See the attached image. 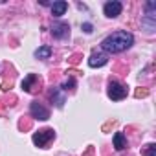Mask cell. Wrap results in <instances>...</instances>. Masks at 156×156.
Instances as JSON below:
<instances>
[{
  "instance_id": "cell-1",
  "label": "cell",
  "mask_w": 156,
  "mask_h": 156,
  "mask_svg": "<svg viewBox=\"0 0 156 156\" xmlns=\"http://www.w3.org/2000/svg\"><path fill=\"white\" fill-rule=\"evenodd\" d=\"M132 42H134L132 33H129V31H114V33H110L108 37L103 39L101 48L105 51H108V53H121V51L129 50L132 46Z\"/></svg>"
},
{
  "instance_id": "cell-2",
  "label": "cell",
  "mask_w": 156,
  "mask_h": 156,
  "mask_svg": "<svg viewBox=\"0 0 156 156\" xmlns=\"http://www.w3.org/2000/svg\"><path fill=\"white\" fill-rule=\"evenodd\" d=\"M53 138H55V130L53 129H42V130H37L33 134V143L37 147H46Z\"/></svg>"
},
{
  "instance_id": "cell-3",
  "label": "cell",
  "mask_w": 156,
  "mask_h": 156,
  "mask_svg": "<svg viewBox=\"0 0 156 156\" xmlns=\"http://www.w3.org/2000/svg\"><path fill=\"white\" fill-rule=\"evenodd\" d=\"M107 94H108L110 99H114V101H121L123 98H127V88H125L123 85L116 83V81H110V83H108V90H107Z\"/></svg>"
},
{
  "instance_id": "cell-4",
  "label": "cell",
  "mask_w": 156,
  "mask_h": 156,
  "mask_svg": "<svg viewBox=\"0 0 156 156\" xmlns=\"http://www.w3.org/2000/svg\"><path fill=\"white\" fill-rule=\"evenodd\" d=\"M30 112H31V116H33L35 119H42V121H46V119L50 118V110H48L42 103H39V101H31V105H30Z\"/></svg>"
},
{
  "instance_id": "cell-5",
  "label": "cell",
  "mask_w": 156,
  "mask_h": 156,
  "mask_svg": "<svg viewBox=\"0 0 156 156\" xmlns=\"http://www.w3.org/2000/svg\"><path fill=\"white\" fill-rule=\"evenodd\" d=\"M121 9H123V6H121V2H118V0H110V2H107L103 6V11H105V15L108 19H116L118 15H121Z\"/></svg>"
},
{
  "instance_id": "cell-6",
  "label": "cell",
  "mask_w": 156,
  "mask_h": 156,
  "mask_svg": "<svg viewBox=\"0 0 156 156\" xmlns=\"http://www.w3.org/2000/svg\"><path fill=\"white\" fill-rule=\"evenodd\" d=\"M33 85H42V79L37 75V73H30V75H26L24 77V81H22V90L24 92H33L35 90V87Z\"/></svg>"
},
{
  "instance_id": "cell-7",
  "label": "cell",
  "mask_w": 156,
  "mask_h": 156,
  "mask_svg": "<svg viewBox=\"0 0 156 156\" xmlns=\"http://www.w3.org/2000/svg\"><path fill=\"white\" fill-rule=\"evenodd\" d=\"M51 35H53L55 39H66V37L70 35V26H68V22H55V24L51 26Z\"/></svg>"
},
{
  "instance_id": "cell-8",
  "label": "cell",
  "mask_w": 156,
  "mask_h": 156,
  "mask_svg": "<svg viewBox=\"0 0 156 156\" xmlns=\"http://www.w3.org/2000/svg\"><path fill=\"white\" fill-rule=\"evenodd\" d=\"M50 99H51V103H53L57 108H62L64 103H66L64 90H62V88H51V90H50Z\"/></svg>"
},
{
  "instance_id": "cell-9",
  "label": "cell",
  "mask_w": 156,
  "mask_h": 156,
  "mask_svg": "<svg viewBox=\"0 0 156 156\" xmlns=\"http://www.w3.org/2000/svg\"><path fill=\"white\" fill-rule=\"evenodd\" d=\"M108 62V57L105 55V53H101V51H94L92 55H90V59H88V66L90 68H101V66H105Z\"/></svg>"
},
{
  "instance_id": "cell-10",
  "label": "cell",
  "mask_w": 156,
  "mask_h": 156,
  "mask_svg": "<svg viewBox=\"0 0 156 156\" xmlns=\"http://www.w3.org/2000/svg\"><path fill=\"white\" fill-rule=\"evenodd\" d=\"M66 9H68V4L64 2V0H59V2H53V4H51V15H53V17L64 15Z\"/></svg>"
},
{
  "instance_id": "cell-11",
  "label": "cell",
  "mask_w": 156,
  "mask_h": 156,
  "mask_svg": "<svg viewBox=\"0 0 156 156\" xmlns=\"http://www.w3.org/2000/svg\"><path fill=\"white\" fill-rule=\"evenodd\" d=\"M127 147V138L123 132H116L114 134V149L116 151H123Z\"/></svg>"
},
{
  "instance_id": "cell-12",
  "label": "cell",
  "mask_w": 156,
  "mask_h": 156,
  "mask_svg": "<svg viewBox=\"0 0 156 156\" xmlns=\"http://www.w3.org/2000/svg\"><path fill=\"white\" fill-rule=\"evenodd\" d=\"M51 55V48L50 46H41L37 51H35V57L37 59H48Z\"/></svg>"
},
{
  "instance_id": "cell-13",
  "label": "cell",
  "mask_w": 156,
  "mask_h": 156,
  "mask_svg": "<svg viewBox=\"0 0 156 156\" xmlns=\"http://www.w3.org/2000/svg\"><path fill=\"white\" fill-rule=\"evenodd\" d=\"M141 24L147 28V31H154V28H156V20H154V17H143V20H141Z\"/></svg>"
},
{
  "instance_id": "cell-14",
  "label": "cell",
  "mask_w": 156,
  "mask_h": 156,
  "mask_svg": "<svg viewBox=\"0 0 156 156\" xmlns=\"http://www.w3.org/2000/svg\"><path fill=\"white\" fill-rule=\"evenodd\" d=\"M145 156H156V145H154V143H149V145H147Z\"/></svg>"
},
{
  "instance_id": "cell-15",
  "label": "cell",
  "mask_w": 156,
  "mask_h": 156,
  "mask_svg": "<svg viewBox=\"0 0 156 156\" xmlns=\"http://www.w3.org/2000/svg\"><path fill=\"white\" fill-rule=\"evenodd\" d=\"M149 96V90L147 88H138L136 90V98H147Z\"/></svg>"
},
{
  "instance_id": "cell-16",
  "label": "cell",
  "mask_w": 156,
  "mask_h": 156,
  "mask_svg": "<svg viewBox=\"0 0 156 156\" xmlns=\"http://www.w3.org/2000/svg\"><path fill=\"white\" fill-rule=\"evenodd\" d=\"M73 87H75V81H73V79H68V81H64L62 90H68V88H73Z\"/></svg>"
},
{
  "instance_id": "cell-17",
  "label": "cell",
  "mask_w": 156,
  "mask_h": 156,
  "mask_svg": "<svg viewBox=\"0 0 156 156\" xmlns=\"http://www.w3.org/2000/svg\"><path fill=\"white\" fill-rule=\"evenodd\" d=\"M83 30H85V33H92V24L85 22V24H83Z\"/></svg>"
},
{
  "instance_id": "cell-18",
  "label": "cell",
  "mask_w": 156,
  "mask_h": 156,
  "mask_svg": "<svg viewBox=\"0 0 156 156\" xmlns=\"http://www.w3.org/2000/svg\"><path fill=\"white\" fill-rule=\"evenodd\" d=\"M77 61H79V55H73V57H72V62H73V64H75V62H77Z\"/></svg>"
}]
</instances>
